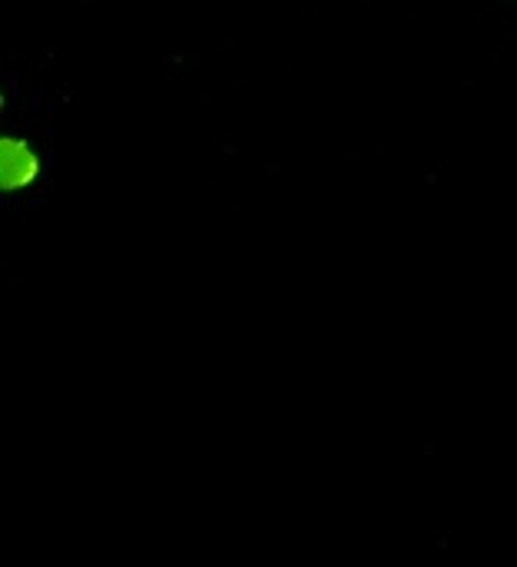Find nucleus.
I'll return each mask as SVG.
<instances>
[{"mask_svg": "<svg viewBox=\"0 0 517 567\" xmlns=\"http://www.w3.org/2000/svg\"><path fill=\"white\" fill-rule=\"evenodd\" d=\"M37 169H40V159L30 153L27 143H20L13 136H3L0 140V186L7 193L33 183L37 179Z\"/></svg>", "mask_w": 517, "mask_h": 567, "instance_id": "nucleus-1", "label": "nucleus"}]
</instances>
